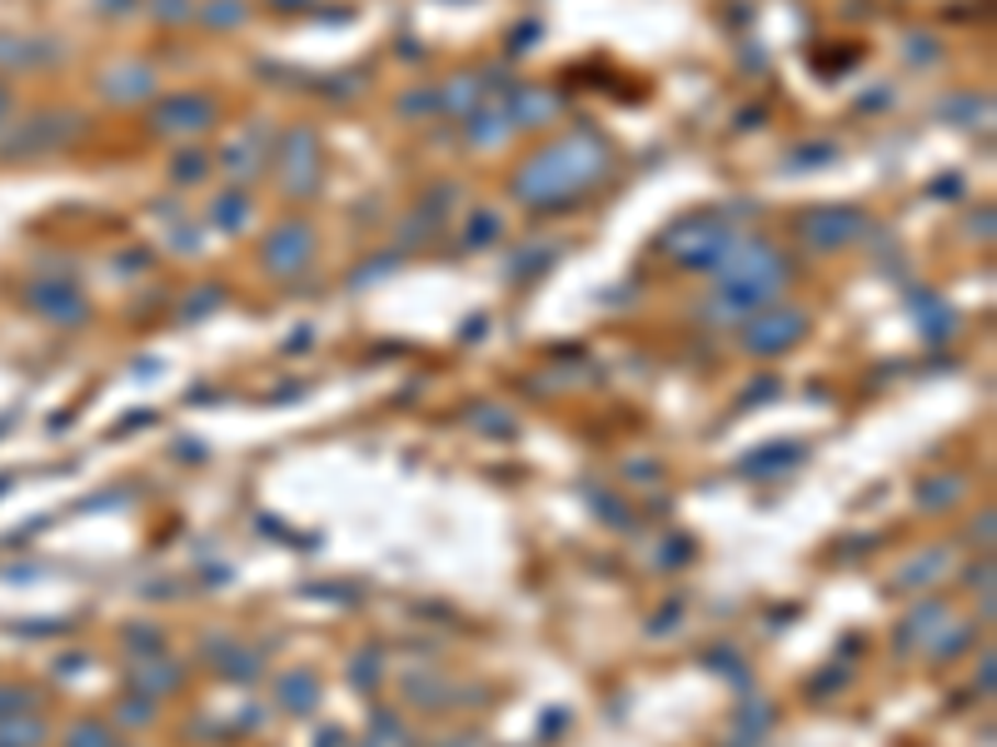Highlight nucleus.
Returning a JSON list of instances; mask_svg holds the SVG:
<instances>
[{"label":"nucleus","mask_w":997,"mask_h":747,"mask_svg":"<svg viewBox=\"0 0 997 747\" xmlns=\"http://www.w3.org/2000/svg\"><path fill=\"white\" fill-rule=\"evenodd\" d=\"M31 698H15V688H0V713H15V708H25Z\"/></svg>","instance_id":"nucleus-1"}]
</instances>
